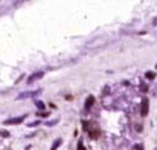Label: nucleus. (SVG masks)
<instances>
[{"mask_svg":"<svg viewBox=\"0 0 157 150\" xmlns=\"http://www.w3.org/2000/svg\"><path fill=\"white\" fill-rule=\"evenodd\" d=\"M83 127H84V131L88 132L90 137L93 140H96L99 136H100V132H99V128H98V124L95 121H84L83 123Z\"/></svg>","mask_w":157,"mask_h":150,"instance_id":"nucleus-1","label":"nucleus"},{"mask_svg":"<svg viewBox=\"0 0 157 150\" xmlns=\"http://www.w3.org/2000/svg\"><path fill=\"white\" fill-rule=\"evenodd\" d=\"M148 111H149V101L148 98H143L140 104V114L141 116H147L148 115Z\"/></svg>","mask_w":157,"mask_h":150,"instance_id":"nucleus-2","label":"nucleus"},{"mask_svg":"<svg viewBox=\"0 0 157 150\" xmlns=\"http://www.w3.org/2000/svg\"><path fill=\"white\" fill-rule=\"evenodd\" d=\"M40 93V90H37V91H23V93H20L17 99H25V98H30V97H35Z\"/></svg>","mask_w":157,"mask_h":150,"instance_id":"nucleus-3","label":"nucleus"},{"mask_svg":"<svg viewBox=\"0 0 157 150\" xmlns=\"http://www.w3.org/2000/svg\"><path fill=\"white\" fill-rule=\"evenodd\" d=\"M43 72H37V73H34V74H31V76L28 79V84H33L34 81H37V80H40L42 77H43Z\"/></svg>","mask_w":157,"mask_h":150,"instance_id":"nucleus-4","label":"nucleus"},{"mask_svg":"<svg viewBox=\"0 0 157 150\" xmlns=\"http://www.w3.org/2000/svg\"><path fill=\"white\" fill-rule=\"evenodd\" d=\"M23 118L25 116H18V118H12V119H8L4 121V124H20V123L23 121Z\"/></svg>","mask_w":157,"mask_h":150,"instance_id":"nucleus-5","label":"nucleus"},{"mask_svg":"<svg viewBox=\"0 0 157 150\" xmlns=\"http://www.w3.org/2000/svg\"><path fill=\"white\" fill-rule=\"evenodd\" d=\"M93 103H95V98H93L92 95H90V97H88V98H87V99H86V103H84V107H86V110L91 109Z\"/></svg>","mask_w":157,"mask_h":150,"instance_id":"nucleus-6","label":"nucleus"},{"mask_svg":"<svg viewBox=\"0 0 157 150\" xmlns=\"http://www.w3.org/2000/svg\"><path fill=\"white\" fill-rule=\"evenodd\" d=\"M35 104L38 106L39 110H46V104H44L42 101H37V102H35Z\"/></svg>","mask_w":157,"mask_h":150,"instance_id":"nucleus-7","label":"nucleus"},{"mask_svg":"<svg viewBox=\"0 0 157 150\" xmlns=\"http://www.w3.org/2000/svg\"><path fill=\"white\" fill-rule=\"evenodd\" d=\"M61 142H62V140H61V139H59V140H57L56 142H55V144H53V145H52V149H51V150H56V149L59 148L60 145H61Z\"/></svg>","mask_w":157,"mask_h":150,"instance_id":"nucleus-8","label":"nucleus"},{"mask_svg":"<svg viewBox=\"0 0 157 150\" xmlns=\"http://www.w3.org/2000/svg\"><path fill=\"white\" fill-rule=\"evenodd\" d=\"M146 77H147L148 80H155L156 74L153 73V72H147V73H146Z\"/></svg>","mask_w":157,"mask_h":150,"instance_id":"nucleus-9","label":"nucleus"},{"mask_svg":"<svg viewBox=\"0 0 157 150\" xmlns=\"http://www.w3.org/2000/svg\"><path fill=\"white\" fill-rule=\"evenodd\" d=\"M39 123H40V121H33V123H30V124H29V127H35V125H39Z\"/></svg>","mask_w":157,"mask_h":150,"instance_id":"nucleus-10","label":"nucleus"},{"mask_svg":"<svg viewBox=\"0 0 157 150\" xmlns=\"http://www.w3.org/2000/svg\"><path fill=\"white\" fill-rule=\"evenodd\" d=\"M134 149H135V150H144V149H143V145H135Z\"/></svg>","mask_w":157,"mask_h":150,"instance_id":"nucleus-11","label":"nucleus"},{"mask_svg":"<svg viewBox=\"0 0 157 150\" xmlns=\"http://www.w3.org/2000/svg\"><path fill=\"white\" fill-rule=\"evenodd\" d=\"M78 150H84V148H83V144H82V142L78 144Z\"/></svg>","mask_w":157,"mask_h":150,"instance_id":"nucleus-12","label":"nucleus"},{"mask_svg":"<svg viewBox=\"0 0 157 150\" xmlns=\"http://www.w3.org/2000/svg\"><path fill=\"white\" fill-rule=\"evenodd\" d=\"M0 134H1V136H9V133H8V132H5V131H1V132H0Z\"/></svg>","mask_w":157,"mask_h":150,"instance_id":"nucleus-13","label":"nucleus"},{"mask_svg":"<svg viewBox=\"0 0 157 150\" xmlns=\"http://www.w3.org/2000/svg\"><path fill=\"white\" fill-rule=\"evenodd\" d=\"M136 131L138 132H141V125H136Z\"/></svg>","mask_w":157,"mask_h":150,"instance_id":"nucleus-14","label":"nucleus"},{"mask_svg":"<svg viewBox=\"0 0 157 150\" xmlns=\"http://www.w3.org/2000/svg\"><path fill=\"white\" fill-rule=\"evenodd\" d=\"M141 90H143V91H147V88H146V85H141Z\"/></svg>","mask_w":157,"mask_h":150,"instance_id":"nucleus-15","label":"nucleus"}]
</instances>
